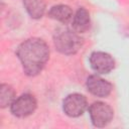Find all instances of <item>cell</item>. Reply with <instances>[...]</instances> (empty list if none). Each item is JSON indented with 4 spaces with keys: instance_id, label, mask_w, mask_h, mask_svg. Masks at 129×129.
<instances>
[{
    "instance_id": "4",
    "label": "cell",
    "mask_w": 129,
    "mask_h": 129,
    "mask_svg": "<svg viewBox=\"0 0 129 129\" xmlns=\"http://www.w3.org/2000/svg\"><path fill=\"white\" fill-rule=\"evenodd\" d=\"M37 107V101L31 94H23L16 98L10 105L11 113L18 118H25L31 115Z\"/></svg>"
},
{
    "instance_id": "1",
    "label": "cell",
    "mask_w": 129,
    "mask_h": 129,
    "mask_svg": "<svg viewBox=\"0 0 129 129\" xmlns=\"http://www.w3.org/2000/svg\"><path fill=\"white\" fill-rule=\"evenodd\" d=\"M16 55L24 74L28 77H35L43 70L49 58V47L43 39L31 37L18 45Z\"/></svg>"
},
{
    "instance_id": "7",
    "label": "cell",
    "mask_w": 129,
    "mask_h": 129,
    "mask_svg": "<svg viewBox=\"0 0 129 129\" xmlns=\"http://www.w3.org/2000/svg\"><path fill=\"white\" fill-rule=\"evenodd\" d=\"M86 87L92 95L99 98L108 97L113 90V86L110 82L102 79L97 75H92L88 77Z\"/></svg>"
},
{
    "instance_id": "9",
    "label": "cell",
    "mask_w": 129,
    "mask_h": 129,
    "mask_svg": "<svg viewBox=\"0 0 129 129\" xmlns=\"http://www.w3.org/2000/svg\"><path fill=\"white\" fill-rule=\"evenodd\" d=\"M48 17L54 19L63 24L70 22L73 19V10L70 6L64 4H58L52 6L48 11Z\"/></svg>"
},
{
    "instance_id": "11",
    "label": "cell",
    "mask_w": 129,
    "mask_h": 129,
    "mask_svg": "<svg viewBox=\"0 0 129 129\" xmlns=\"http://www.w3.org/2000/svg\"><path fill=\"white\" fill-rule=\"evenodd\" d=\"M15 99L16 98H15L14 89L7 84H1L0 86V106L1 108H6L10 106Z\"/></svg>"
},
{
    "instance_id": "6",
    "label": "cell",
    "mask_w": 129,
    "mask_h": 129,
    "mask_svg": "<svg viewBox=\"0 0 129 129\" xmlns=\"http://www.w3.org/2000/svg\"><path fill=\"white\" fill-rule=\"evenodd\" d=\"M90 64L97 74H109L115 68L114 58L107 52L94 51L90 55Z\"/></svg>"
},
{
    "instance_id": "2",
    "label": "cell",
    "mask_w": 129,
    "mask_h": 129,
    "mask_svg": "<svg viewBox=\"0 0 129 129\" xmlns=\"http://www.w3.org/2000/svg\"><path fill=\"white\" fill-rule=\"evenodd\" d=\"M53 43L57 51L71 55L80 50L83 45V38L74 29L58 28L53 34Z\"/></svg>"
},
{
    "instance_id": "5",
    "label": "cell",
    "mask_w": 129,
    "mask_h": 129,
    "mask_svg": "<svg viewBox=\"0 0 129 129\" xmlns=\"http://www.w3.org/2000/svg\"><path fill=\"white\" fill-rule=\"evenodd\" d=\"M88 107L87 98L79 93L68 95L62 101V110L69 117H79L84 114Z\"/></svg>"
},
{
    "instance_id": "3",
    "label": "cell",
    "mask_w": 129,
    "mask_h": 129,
    "mask_svg": "<svg viewBox=\"0 0 129 129\" xmlns=\"http://www.w3.org/2000/svg\"><path fill=\"white\" fill-rule=\"evenodd\" d=\"M89 115L95 127H105L113 119L114 111L112 107L104 102H94L89 107Z\"/></svg>"
},
{
    "instance_id": "8",
    "label": "cell",
    "mask_w": 129,
    "mask_h": 129,
    "mask_svg": "<svg viewBox=\"0 0 129 129\" xmlns=\"http://www.w3.org/2000/svg\"><path fill=\"white\" fill-rule=\"evenodd\" d=\"M73 29L78 33H84L90 29L91 26V17L89 11L81 7L77 10L76 14L73 17Z\"/></svg>"
},
{
    "instance_id": "10",
    "label": "cell",
    "mask_w": 129,
    "mask_h": 129,
    "mask_svg": "<svg viewBox=\"0 0 129 129\" xmlns=\"http://www.w3.org/2000/svg\"><path fill=\"white\" fill-rule=\"evenodd\" d=\"M23 5L29 16L33 19L41 18L45 13L46 5L44 0H23Z\"/></svg>"
}]
</instances>
